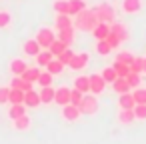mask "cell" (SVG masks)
Returning a JSON list of instances; mask_svg holds the SVG:
<instances>
[{
	"label": "cell",
	"instance_id": "6da1fadb",
	"mask_svg": "<svg viewBox=\"0 0 146 144\" xmlns=\"http://www.w3.org/2000/svg\"><path fill=\"white\" fill-rule=\"evenodd\" d=\"M96 24H98V18H96L94 10H90V8H84L82 12H78L74 16V22H72V26L82 30V32H92L96 28Z\"/></svg>",
	"mask_w": 146,
	"mask_h": 144
},
{
	"label": "cell",
	"instance_id": "7a4b0ae2",
	"mask_svg": "<svg viewBox=\"0 0 146 144\" xmlns=\"http://www.w3.org/2000/svg\"><path fill=\"white\" fill-rule=\"evenodd\" d=\"M98 106H100V102H98V96H94V94H84V98H82V102H80V112L82 114H88V116H94L96 112H98Z\"/></svg>",
	"mask_w": 146,
	"mask_h": 144
},
{
	"label": "cell",
	"instance_id": "3957f363",
	"mask_svg": "<svg viewBox=\"0 0 146 144\" xmlns=\"http://www.w3.org/2000/svg\"><path fill=\"white\" fill-rule=\"evenodd\" d=\"M94 14H96L98 22H106V24H110V22L114 20V8H112L110 4H106V2L98 4V6L94 8Z\"/></svg>",
	"mask_w": 146,
	"mask_h": 144
},
{
	"label": "cell",
	"instance_id": "277c9868",
	"mask_svg": "<svg viewBox=\"0 0 146 144\" xmlns=\"http://www.w3.org/2000/svg\"><path fill=\"white\" fill-rule=\"evenodd\" d=\"M34 40L38 42V46H40L42 50H48V46L56 40V34H54V30H50V28H40Z\"/></svg>",
	"mask_w": 146,
	"mask_h": 144
},
{
	"label": "cell",
	"instance_id": "5b68a950",
	"mask_svg": "<svg viewBox=\"0 0 146 144\" xmlns=\"http://www.w3.org/2000/svg\"><path fill=\"white\" fill-rule=\"evenodd\" d=\"M88 78H90V94H94V96L102 94L104 88H106V82L102 80V76L100 74H90Z\"/></svg>",
	"mask_w": 146,
	"mask_h": 144
},
{
	"label": "cell",
	"instance_id": "8992f818",
	"mask_svg": "<svg viewBox=\"0 0 146 144\" xmlns=\"http://www.w3.org/2000/svg\"><path fill=\"white\" fill-rule=\"evenodd\" d=\"M80 116H82V112H80L78 106H74V104H66V106H62V118H64L66 122H76Z\"/></svg>",
	"mask_w": 146,
	"mask_h": 144
},
{
	"label": "cell",
	"instance_id": "52a82bcc",
	"mask_svg": "<svg viewBox=\"0 0 146 144\" xmlns=\"http://www.w3.org/2000/svg\"><path fill=\"white\" fill-rule=\"evenodd\" d=\"M88 62H90V54H88V52H80V54H74V56H72V60H70L68 66H70L72 70H82Z\"/></svg>",
	"mask_w": 146,
	"mask_h": 144
},
{
	"label": "cell",
	"instance_id": "ba28073f",
	"mask_svg": "<svg viewBox=\"0 0 146 144\" xmlns=\"http://www.w3.org/2000/svg\"><path fill=\"white\" fill-rule=\"evenodd\" d=\"M54 102L60 104V106H66L70 104V88L68 86H60L54 90Z\"/></svg>",
	"mask_w": 146,
	"mask_h": 144
},
{
	"label": "cell",
	"instance_id": "9c48e42d",
	"mask_svg": "<svg viewBox=\"0 0 146 144\" xmlns=\"http://www.w3.org/2000/svg\"><path fill=\"white\" fill-rule=\"evenodd\" d=\"M142 10V0H122V12L138 14Z\"/></svg>",
	"mask_w": 146,
	"mask_h": 144
},
{
	"label": "cell",
	"instance_id": "30bf717a",
	"mask_svg": "<svg viewBox=\"0 0 146 144\" xmlns=\"http://www.w3.org/2000/svg\"><path fill=\"white\" fill-rule=\"evenodd\" d=\"M58 34H56V38L60 40V42H64L68 48L72 46V42H74V26H70V28H64V30H56Z\"/></svg>",
	"mask_w": 146,
	"mask_h": 144
},
{
	"label": "cell",
	"instance_id": "8fae6325",
	"mask_svg": "<svg viewBox=\"0 0 146 144\" xmlns=\"http://www.w3.org/2000/svg\"><path fill=\"white\" fill-rule=\"evenodd\" d=\"M38 104H42V102H40V94H38L36 90L24 92V106H26V108H36Z\"/></svg>",
	"mask_w": 146,
	"mask_h": 144
},
{
	"label": "cell",
	"instance_id": "7c38bea8",
	"mask_svg": "<svg viewBox=\"0 0 146 144\" xmlns=\"http://www.w3.org/2000/svg\"><path fill=\"white\" fill-rule=\"evenodd\" d=\"M134 96H132V92H126V94H118V106H120V110H132L134 108Z\"/></svg>",
	"mask_w": 146,
	"mask_h": 144
},
{
	"label": "cell",
	"instance_id": "4fadbf2b",
	"mask_svg": "<svg viewBox=\"0 0 146 144\" xmlns=\"http://www.w3.org/2000/svg\"><path fill=\"white\" fill-rule=\"evenodd\" d=\"M108 34H110V24H106V22H98L96 28L92 30V36L96 40H106Z\"/></svg>",
	"mask_w": 146,
	"mask_h": 144
},
{
	"label": "cell",
	"instance_id": "5bb4252c",
	"mask_svg": "<svg viewBox=\"0 0 146 144\" xmlns=\"http://www.w3.org/2000/svg\"><path fill=\"white\" fill-rule=\"evenodd\" d=\"M28 68V64L22 60V58H14L12 62H10V72H12V76H22V72Z\"/></svg>",
	"mask_w": 146,
	"mask_h": 144
},
{
	"label": "cell",
	"instance_id": "9a60e30c",
	"mask_svg": "<svg viewBox=\"0 0 146 144\" xmlns=\"http://www.w3.org/2000/svg\"><path fill=\"white\" fill-rule=\"evenodd\" d=\"M10 88H16V90H22V92H28V90H32V82H26V80H22L20 76H12V80H10Z\"/></svg>",
	"mask_w": 146,
	"mask_h": 144
},
{
	"label": "cell",
	"instance_id": "2e32d148",
	"mask_svg": "<svg viewBox=\"0 0 146 144\" xmlns=\"http://www.w3.org/2000/svg\"><path fill=\"white\" fill-rule=\"evenodd\" d=\"M40 72H42V70H40V66H34V68H26V70L22 72V76H20V78H22V80H26V82H32V84H34V82L38 80Z\"/></svg>",
	"mask_w": 146,
	"mask_h": 144
},
{
	"label": "cell",
	"instance_id": "e0dca14e",
	"mask_svg": "<svg viewBox=\"0 0 146 144\" xmlns=\"http://www.w3.org/2000/svg\"><path fill=\"white\" fill-rule=\"evenodd\" d=\"M74 88L80 90L82 94H88V92H90V78H88V76H78V78H74Z\"/></svg>",
	"mask_w": 146,
	"mask_h": 144
},
{
	"label": "cell",
	"instance_id": "ac0fdd59",
	"mask_svg": "<svg viewBox=\"0 0 146 144\" xmlns=\"http://www.w3.org/2000/svg\"><path fill=\"white\" fill-rule=\"evenodd\" d=\"M86 8V2L84 0H68V14L70 16H76L78 12H82Z\"/></svg>",
	"mask_w": 146,
	"mask_h": 144
},
{
	"label": "cell",
	"instance_id": "d6986e66",
	"mask_svg": "<svg viewBox=\"0 0 146 144\" xmlns=\"http://www.w3.org/2000/svg\"><path fill=\"white\" fill-rule=\"evenodd\" d=\"M110 32L118 34L122 42H124V40H128V28H126L122 22H112V24H110Z\"/></svg>",
	"mask_w": 146,
	"mask_h": 144
},
{
	"label": "cell",
	"instance_id": "ffe728a7",
	"mask_svg": "<svg viewBox=\"0 0 146 144\" xmlns=\"http://www.w3.org/2000/svg\"><path fill=\"white\" fill-rule=\"evenodd\" d=\"M112 90L116 94H126V92H130V84L126 82V78H116L112 82Z\"/></svg>",
	"mask_w": 146,
	"mask_h": 144
},
{
	"label": "cell",
	"instance_id": "44dd1931",
	"mask_svg": "<svg viewBox=\"0 0 146 144\" xmlns=\"http://www.w3.org/2000/svg\"><path fill=\"white\" fill-rule=\"evenodd\" d=\"M12 122H14V130H18V132L28 130V128H30V124H32V120H30V116H28V114H24V116L16 118V120H12Z\"/></svg>",
	"mask_w": 146,
	"mask_h": 144
},
{
	"label": "cell",
	"instance_id": "7402d4cb",
	"mask_svg": "<svg viewBox=\"0 0 146 144\" xmlns=\"http://www.w3.org/2000/svg\"><path fill=\"white\" fill-rule=\"evenodd\" d=\"M54 26L56 30H64V28H70L72 26V16H66V14H58L56 20H54Z\"/></svg>",
	"mask_w": 146,
	"mask_h": 144
},
{
	"label": "cell",
	"instance_id": "603a6c76",
	"mask_svg": "<svg viewBox=\"0 0 146 144\" xmlns=\"http://www.w3.org/2000/svg\"><path fill=\"white\" fill-rule=\"evenodd\" d=\"M38 94H40V102L42 104H52L54 102V88L52 86H44Z\"/></svg>",
	"mask_w": 146,
	"mask_h": 144
},
{
	"label": "cell",
	"instance_id": "cb8c5ba5",
	"mask_svg": "<svg viewBox=\"0 0 146 144\" xmlns=\"http://www.w3.org/2000/svg\"><path fill=\"white\" fill-rule=\"evenodd\" d=\"M26 114V106L24 104H10V110H8V118L10 120H16L20 116Z\"/></svg>",
	"mask_w": 146,
	"mask_h": 144
},
{
	"label": "cell",
	"instance_id": "d4e9b609",
	"mask_svg": "<svg viewBox=\"0 0 146 144\" xmlns=\"http://www.w3.org/2000/svg\"><path fill=\"white\" fill-rule=\"evenodd\" d=\"M22 50H24V54H28V56H36L42 48L38 46V42H36V40H26V42H24V46H22Z\"/></svg>",
	"mask_w": 146,
	"mask_h": 144
},
{
	"label": "cell",
	"instance_id": "484cf974",
	"mask_svg": "<svg viewBox=\"0 0 146 144\" xmlns=\"http://www.w3.org/2000/svg\"><path fill=\"white\" fill-rule=\"evenodd\" d=\"M62 70H64V64H62V62H60L58 58H52V60H50V62L46 64V72H50L52 76H56V74H60Z\"/></svg>",
	"mask_w": 146,
	"mask_h": 144
},
{
	"label": "cell",
	"instance_id": "4316f807",
	"mask_svg": "<svg viewBox=\"0 0 146 144\" xmlns=\"http://www.w3.org/2000/svg\"><path fill=\"white\" fill-rule=\"evenodd\" d=\"M66 48H68V46H66L64 42H60L58 38H56V40H54V42H52V44L48 46V50H50V54H52L54 58H58V56H60V54H62V52H64Z\"/></svg>",
	"mask_w": 146,
	"mask_h": 144
},
{
	"label": "cell",
	"instance_id": "83f0119b",
	"mask_svg": "<svg viewBox=\"0 0 146 144\" xmlns=\"http://www.w3.org/2000/svg\"><path fill=\"white\" fill-rule=\"evenodd\" d=\"M34 58H36V64H38V66H44V68H46V64H48L54 56L50 54V50H40Z\"/></svg>",
	"mask_w": 146,
	"mask_h": 144
},
{
	"label": "cell",
	"instance_id": "f1b7e54d",
	"mask_svg": "<svg viewBox=\"0 0 146 144\" xmlns=\"http://www.w3.org/2000/svg\"><path fill=\"white\" fill-rule=\"evenodd\" d=\"M8 102L10 104H24V92L22 90H16V88H10Z\"/></svg>",
	"mask_w": 146,
	"mask_h": 144
},
{
	"label": "cell",
	"instance_id": "f546056e",
	"mask_svg": "<svg viewBox=\"0 0 146 144\" xmlns=\"http://www.w3.org/2000/svg\"><path fill=\"white\" fill-rule=\"evenodd\" d=\"M100 76H102V80L106 82V84H112L116 78H118V74H116V70L112 68V66H108V68H104L102 72H100Z\"/></svg>",
	"mask_w": 146,
	"mask_h": 144
},
{
	"label": "cell",
	"instance_id": "4dcf8cb0",
	"mask_svg": "<svg viewBox=\"0 0 146 144\" xmlns=\"http://www.w3.org/2000/svg\"><path fill=\"white\" fill-rule=\"evenodd\" d=\"M134 120H136L134 118V110H120L118 112V122L120 124H130Z\"/></svg>",
	"mask_w": 146,
	"mask_h": 144
},
{
	"label": "cell",
	"instance_id": "1f68e13d",
	"mask_svg": "<svg viewBox=\"0 0 146 144\" xmlns=\"http://www.w3.org/2000/svg\"><path fill=\"white\" fill-rule=\"evenodd\" d=\"M54 12L56 14H66V16H70L68 14V0H54Z\"/></svg>",
	"mask_w": 146,
	"mask_h": 144
},
{
	"label": "cell",
	"instance_id": "d6a6232c",
	"mask_svg": "<svg viewBox=\"0 0 146 144\" xmlns=\"http://www.w3.org/2000/svg\"><path fill=\"white\" fill-rule=\"evenodd\" d=\"M112 68L116 70L118 78H126V76H128V72H130V66H128V64H122V62H116V60H114Z\"/></svg>",
	"mask_w": 146,
	"mask_h": 144
},
{
	"label": "cell",
	"instance_id": "836d02e7",
	"mask_svg": "<svg viewBox=\"0 0 146 144\" xmlns=\"http://www.w3.org/2000/svg\"><path fill=\"white\" fill-rule=\"evenodd\" d=\"M132 96H134V102L136 104H146V88H134V92H132Z\"/></svg>",
	"mask_w": 146,
	"mask_h": 144
},
{
	"label": "cell",
	"instance_id": "e575fe53",
	"mask_svg": "<svg viewBox=\"0 0 146 144\" xmlns=\"http://www.w3.org/2000/svg\"><path fill=\"white\" fill-rule=\"evenodd\" d=\"M52 78H54V76H52L50 72H46V70H44V72H40V76H38V80H36V82L44 88V86H52Z\"/></svg>",
	"mask_w": 146,
	"mask_h": 144
},
{
	"label": "cell",
	"instance_id": "d590c367",
	"mask_svg": "<svg viewBox=\"0 0 146 144\" xmlns=\"http://www.w3.org/2000/svg\"><path fill=\"white\" fill-rule=\"evenodd\" d=\"M12 22V14L8 10H0V28H8Z\"/></svg>",
	"mask_w": 146,
	"mask_h": 144
},
{
	"label": "cell",
	"instance_id": "8d00e7d4",
	"mask_svg": "<svg viewBox=\"0 0 146 144\" xmlns=\"http://www.w3.org/2000/svg\"><path fill=\"white\" fill-rule=\"evenodd\" d=\"M142 64H144V58H140V56H134V60H132V64H130V72L142 74V72H144V70H142Z\"/></svg>",
	"mask_w": 146,
	"mask_h": 144
},
{
	"label": "cell",
	"instance_id": "74e56055",
	"mask_svg": "<svg viewBox=\"0 0 146 144\" xmlns=\"http://www.w3.org/2000/svg\"><path fill=\"white\" fill-rule=\"evenodd\" d=\"M126 82L130 84V88H138V86H140V82H142V78H140V74H136V72H128Z\"/></svg>",
	"mask_w": 146,
	"mask_h": 144
},
{
	"label": "cell",
	"instance_id": "f35d334b",
	"mask_svg": "<svg viewBox=\"0 0 146 144\" xmlns=\"http://www.w3.org/2000/svg\"><path fill=\"white\" fill-rule=\"evenodd\" d=\"M82 98H84V94H82L80 90H76V88H70V104H74V106H80Z\"/></svg>",
	"mask_w": 146,
	"mask_h": 144
},
{
	"label": "cell",
	"instance_id": "ab89813d",
	"mask_svg": "<svg viewBox=\"0 0 146 144\" xmlns=\"http://www.w3.org/2000/svg\"><path fill=\"white\" fill-rule=\"evenodd\" d=\"M134 118L136 120H146V104H134Z\"/></svg>",
	"mask_w": 146,
	"mask_h": 144
},
{
	"label": "cell",
	"instance_id": "60d3db41",
	"mask_svg": "<svg viewBox=\"0 0 146 144\" xmlns=\"http://www.w3.org/2000/svg\"><path fill=\"white\" fill-rule=\"evenodd\" d=\"M106 42H108V46L114 50V48H118L120 44H122V40H120V36L118 34H114V32H110L108 36H106Z\"/></svg>",
	"mask_w": 146,
	"mask_h": 144
},
{
	"label": "cell",
	"instance_id": "b9f144b4",
	"mask_svg": "<svg viewBox=\"0 0 146 144\" xmlns=\"http://www.w3.org/2000/svg\"><path fill=\"white\" fill-rule=\"evenodd\" d=\"M96 52H98V54H102V56H106V54H110V52H112V48L108 46V42H106V40H98V42H96Z\"/></svg>",
	"mask_w": 146,
	"mask_h": 144
},
{
	"label": "cell",
	"instance_id": "7bdbcfd3",
	"mask_svg": "<svg viewBox=\"0 0 146 144\" xmlns=\"http://www.w3.org/2000/svg\"><path fill=\"white\" fill-rule=\"evenodd\" d=\"M114 60H116V62H122V64H128V66H130V64H132V60H134V56H132L130 52H118Z\"/></svg>",
	"mask_w": 146,
	"mask_h": 144
},
{
	"label": "cell",
	"instance_id": "ee69618b",
	"mask_svg": "<svg viewBox=\"0 0 146 144\" xmlns=\"http://www.w3.org/2000/svg\"><path fill=\"white\" fill-rule=\"evenodd\" d=\"M72 56H74V52H72L70 48H66V50H64V52L58 56V60H60L64 66H68V64H70V60H72Z\"/></svg>",
	"mask_w": 146,
	"mask_h": 144
},
{
	"label": "cell",
	"instance_id": "f6af8a7d",
	"mask_svg": "<svg viewBox=\"0 0 146 144\" xmlns=\"http://www.w3.org/2000/svg\"><path fill=\"white\" fill-rule=\"evenodd\" d=\"M8 94H10V86H2V88H0V104L8 102Z\"/></svg>",
	"mask_w": 146,
	"mask_h": 144
},
{
	"label": "cell",
	"instance_id": "bcb514c9",
	"mask_svg": "<svg viewBox=\"0 0 146 144\" xmlns=\"http://www.w3.org/2000/svg\"><path fill=\"white\" fill-rule=\"evenodd\" d=\"M142 70L146 72V58H144V64H142Z\"/></svg>",
	"mask_w": 146,
	"mask_h": 144
}]
</instances>
